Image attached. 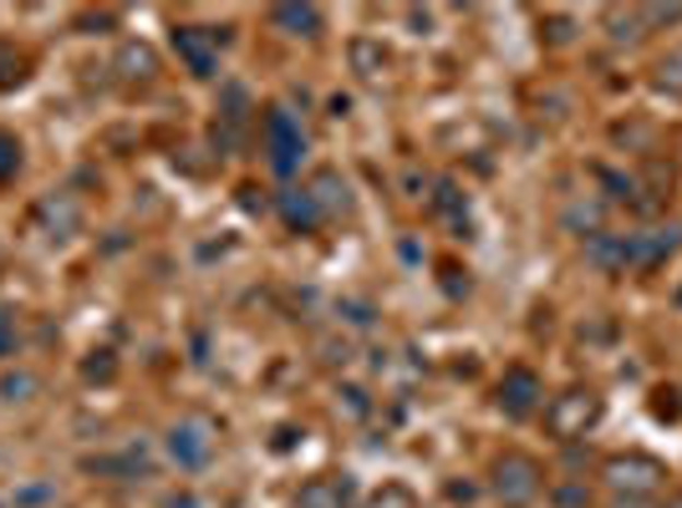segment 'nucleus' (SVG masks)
<instances>
[{
  "instance_id": "27",
  "label": "nucleus",
  "mask_w": 682,
  "mask_h": 508,
  "mask_svg": "<svg viewBox=\"0 0 682 508\" xmlns=\"http://www.w3.org/2000/svg\"><path fill=\"white\" fill-rule=\"evenodd\" d=\"M11 351H15V316L0 310V356H11Z\"/></svg>"
},
{
  "instance_id": "29",
  "label": "nucleus",
  "mask_w": 682,
  "mask_h": 508,
  "mask_svg": "<svg viewBox=\"0 0 682 508\" xmlns=\"http://www.w3.org/2000/svg\"><path fill=\"white\" fill-rule=\"evenodd\" d=\"M346 417H367V392H356V387H346Z\"/></svg>"
},
{
  "instance_id": "2",
  "label": "nucleus",
  "mask_w": 682,
  "mask_h": 508,
  "mask_svg": "<svg viewBox=\"0 0 682 508\" xmlns=\"http://www.w3.org/2000/svg\"><path fill=\"white\" fill-rule=\"evenodd\" d=\"M490 488L505 508H530L534 498H540V488H545V473H540V463H534L530 452H505V458L494 463Z\"/></svg>"
},
{
  "instance_id": "23",
  "label": "nucleus",
  "mask_w": 682,
  "mask_h": 508,
  "mask_svg": "<svg viewBox=\"0 0 682 508\" xmlns=\"http://www.w3.org/2000/svg\"><path fill=\"white\" fill-rule=\"evenodd\" d=\"M15 168H21V147H15V138H5V132H0V184H5Z\"/></svg>"
},
{
  "instance_id": "6",
  "label": "nucleus",
  "mask_w": 682,
  "mask_h": 508,
  "mask_svg": "<svg viewBox=\"0 0 682 508\" xmlns=\"http://www.w3.org/2000/svg\"><path fill=\"white\" fill-rule=\"evenodd\" d=\"M540 402H545V387H540V377H534L530 366H509L505 377H499V412L505 417L525 422L540 412Z\"/></svg>"
},
{
  "instance_id": "7",
  "label": "nucleus",
  "mask_w": 682,
  "mask_h": 508,
  "mask_svg": "<svg viewBox=\"0 0 682 508\" xmlns=\"http://www.w3.org/2000/svg\"><path fill=\"white\" fill-rule=\"evenodd\" d=\"M174 51L193 76H214L220 72V31L209 26H178L174 31Z\"/></svg>"
},
{
  "instance_id": "19",
  "label": "nucleus",
  "mask_w": 682,
  "mask_h": 508,
  "mask_svg": "<svg viewBox=\"0 0 682 508\" xmlns=\"http://www.w3.org/2000/svg\"><path fill=\"white\" fill-rule=\"evenodd\" d=\"M652 82H657V92H668V97H682V46H678V51H668L662 61H657Z\"/></svg>"
},
{
  "instance_id": "5",
  "label": "nucleus",
  "mask_w": 682,
  "mask_h": 508,
  "mask_svg": "<svg viewBox=\"0 0 682 508\" xmlns=\"http://www.w3.org/2000/svg\"><path fill=\"white\" fill-rule=\"evenodd\" d=\"M266 153H270V168H275L281 178L301 168L306 132H301V122L285 113V107H270V113H266Z\"/></svg>"
},
{
  "instance_id": "16",
  "label": "nucleus",
  "mask_w": 682,
  "mask_h": 508,
  "mask_svg": "<svg viewBox=\"0 0 682 508\" xmlns=\"http://www.w3.org/2000/svg\"><path fill=\"white\" fill-rule=\"evenodd\" d=\"M270 21H275L285 36H316V31H321V11H316V5H275Z\"/></svg>"
},
{
  "instance_id": "24",
  "label": "nucleus",
  "mask_w": 682,
  "mask_h": 508,
  "mask_svg": "<svg viewBox=\"0 0 682 508\" xmlns=\"http://www.w3.org/2000/svg\"><path fill=\"white\" fill-rule=\"evenodd\" d=\"M555 504L561 508H591V494H586L580 483H561V488H555Z\"/></svg>"
},
{
  "instance_id": "20",
  "label": "nucleus",
  "mask_w": 682,
  "mask_h": 508,
  "mask_svg": "<svg viewBox=\"0 0 682 508\" xmlns=\"http://www.w3.org/2000/svg\"><path fill=\"white\" fill-rule=\"evenodd\" d=\"M245 113H250V97H245V87H239V82H224L220 117H224V122H245Z\"/></svg>"
},
{
  "instance_id": "31",
  "label": "nucleus",
  "mask_w": 682,
  "mask_h": 508,
  "mask_svg": "<svg viewBox=\"0 0 682 508\" xmlns=\"http://www.w3.org/2000/svg\"><path fill=\"white\" fill-rule=\"evenodd\" d=\"M341 316L352 320V326H372V310H367V305H352V300H346V305H341Z\"/></svg>"
},
{
  "instance_id": "22",
  "label": "nucleus",
  "mask_w": 682,
  "mask_h": 508,
  "mask_svg": "<svg viewBox=\"0 0 682 508\" xmlns=\"http://www.w3.org/2000/svg\"><path fill=\"white\" fill-rule=\"evenodd\" d=\"M367 508H413V494H408L402 483H387V488H383L377 498H372Z\"/></svg>"
},
{
  "instance_id": "12",
  "label": "nucleus",
  "mask_w": 682,
  "mask_h": 508,
  "mask_svg": "<svg viewBox=\"0 0 682 508\" xmlns=\"http://www.w3.org/2000/svg\"><path fill=\"white\" fill-rule=\"evenodd\" d=\"M352 479H306L296 494V508H346L352 504Z\"/></svg>"
},
{
  "instance_id": "9",
  "label": "nucleus",
  "mask_w": 682,
  "mask_h": 508,
  "mask_svg": "<svg viewBox=\"0 0 682 508\" xmlns=\"http://www.w3.org/2000/svg\"><path fill=\"white\" fill-rule=\"evenodd\" d=\"M113 72H118V82H128V87H149L153 76H158V51H153L149 42H122L118 57H113Z\"/></svg>"
},
{
  "instance_id": "17",
  "label": "nucleus",
  "mask_w": 682,
  "mask_h": 508,
  "mask_svg": "<svg viewBox=\"0 0 682 508\" xmlns=\"http://www.w3.org/2000/svg\"><path fill=\"white\" fill-rule=\"evenodd\" d=\"M383 67H387V46L372 42V36H356V42H352V72L362 76V82H377Z\"/></svg>"
},
{
  "instance_id": "11",
  "label": "nucleus",
  "mask_w": 682,
  "mask_h": 508,
  "mask_svg": "<svg viewBox=\"0 0 682 508\" xmlns=\"http://www.w3.org/2000/svg\"><path fill=\"white\" fill-rule=\"evenodd\" d=\"M678 249V229H647V234H626V264L652 270Z\"/></svg>"
},
{
  "instance_id": "18",
  "label": "nucleus",
  "mask_w": 682,
  "mask_h": 508,
  "mask_svg": "<svg viewBox=\"0 0 682 508\" xmlns=\"http://www.w3.org/2000/svg\"><path fill=\"white\" fill-rule=\"evenodd\" d=\"M607 36H611V42H642V36H647L642 5H637V11H622V5H611V11H607Z\"/></svg>"
},
{
  "instance_id": "32",
  "label": "nucleus",
  "mask_w": 682,
  "mask_h": 508,
  "mask_svg": "<svg viewBox=\"0 0 682 508\" xmlns=\"http://www.w3.org/2000/svg\"><path fill=\"white\" fill-rule=\"evenodd\" d=\"M662 508H682V494H672V498H668V504H662Z\"/></svg>"
},
{
  "instance_id": "8",
  "label": "nucleus",
  "mask_w": 682,
  "mask_h": 508,
  "mask_svg": "<svg viewBox=\"0 0 682 508\" xmlns=\"http://www.w3.org/2000/svg\"><path fill=\"white\" fill-rule=\"evenodd\" d=\"M36 224H42L51 239H72L77 229H82V203H77V193H46L42 203H36Z\"/></svg>"
},
{
  "instance_id": "25",
  "label": "nucleus",
  "mask_w": 682,
  "mask_h": 508,
  "mask_svg": "<svg viewBox=\"0 0 682 508\" xmlns=\"http://www.w3.org/2000/svg\"><path fill=\"white\" fill-rule=\"evenodd\" d=\"M642 21L647 26H672V21H682V5H642Z\"/></svg>"
},
{
  "instance_id": "4",
  "label": "nucleus",
  "mask_w": 682,
  "mask_h": 508,
  "mask_svg": "<svg viewBox=\"0 0 682 508\" xmlns=\"http://www.w3.org/2000/svg\"><path fill=\"white\" fill-rule=\"evenodd\" d=\"M214 442H220V427L209 417H199V412H193V417H178L174 427H168V458H174L178 468H189V473L214 458Z\"/></svg>"
},
{
  "instance_id": "21",
  "label": "nucleus",
  "mask_w": 682,
  "mask_h": 508,
  "mask_svg": "<svg viewBox=\"0 0 682 508\" xmlns=\"http://www.w3.org/2000/svg\"><path fill=\"white\" fill-rule=\"evenodd\" d=\"M31 392H36V377H26V371H15V377L0 381V397H5V402H31Z\"/></svg>"
},
{
  "instance_id": "3",
  "label": "nucleus",
  "mask_w": 682,
  "mask_h": 508,
  "mask_svg": "<svg viewBox=\"0 0 682 508\" xmlns=\"http://www.w3.org/2000/svg\"><path fill=\"white\" fill-rule=\"evenodd\" d=\"M601 422V397L591 392V387H571V392H561L555 402L545 406V427L561 442H571V437H586Z\"/></svg>"
},
{
  "instance_id": "13",
  "label": "nucleus",
  "mask_w": 682,
  "mask_h": 508,
  "mask_svg": "<svg viewBox=\"0 0 682 508\" xmlns=\"http://www.w3.org/2000/svg\"><path fill=\"white\" fill-rule=\"evenodd\" d=\"M561 224L571 234H580V239H596V234L607 229V199H576V203H565Z\"/></svg>"
},
{
  "instance_id": "28",
  "label": "nucleus",
  "mask_w": 682,
  "mask_h": 508,
  "mask_svg": "<svg viewBox=\"0 0 682 508\" xmlns=\"http://www.w3.org/2000/svg\"><path fill=\"white\" fill-rule=\"evenodd\" d=\"M321 362H327V366L352 362V346H346V341H327V346H321Z\"/></svg>"
},
{
  "instance_id": "1",
  "label": "nucleus",
  "mask_w": 682,
  "mask_h": 508,
  "mask_svg": "<svg viewBox=\"0 0 682 508\" xmlns=\"http://www.w3.org/2000/svg\"><path fill=\"white\" fill-rule=\"evenodd\" d=\"M601 479H607L611 498H637V504H647V498L662 494L668 468L657 463V458H647V452H622V458H607Z\"/></svg>"
},
{
  "instance_id": "15",
  "label": "nucleus",
  "mask_w": 682,
  "mask_h": 508,
  "mask_svg": "<svg viewBox=\"0 0 682 508\" xmlns=\"http://www.w3.org/2000/svg\"><path fill=\"white\" fill-rule=\"evenodd\" d=\"M586 260L601 264V270H626V234L601 229L596 239H586Z\"/></svg>"
},
{
  "instance_id": "30",
  "label": "nucleus",
  "mask_w": 682,
  "mask_h": 508,
  "mask_svg": "<svg viewBox=\"0 0 682 508\" xmlns=\"http://www.w3.org/2000/svg\"><path fill=\"white\" fill-rule=\"evenodd\" d=\"M678 412H682L678 392H657V417H678Z\"/></svg>"
},
{
  "instance_id": "14",
  "label": "nucleus",
  "mask_w": 682,
  "mask_h": 508,
  "mask_svg": "<svg viewBox=\"0 0 682 508\" xmlns=\"http://www.w3.org/2000/svg\"><path fill=\"white\" fill-rule=\"evenodd\" d=\"M275 203H281V218L291 234H311L316 224H321V209H316V199L306 189H285Z\"/></svg>"
},
{
  "instance_id": "10",
  "label": "nucleus",
  "mask_w": 682,
  "mask_h": 508,
  "mask_svg": "<svg viewBox=\"0 0 682 508\" xmlns=\"http://www.w3.org/2000/svg\"><path fill=\"white\" fill-rule=\"evenodd\" d=\"M306 193L316 199L321 218H341V214H352V184H346V178H341L337 168H321V174H311Z\"/></svg>"
},
{
  "instance_id": "26",
  "label": "nucleus",
  "mask_w": 682,
  "mask_h": 508,
  "mask_svg": "<svg viewBox=\"0 0 682 508\" xmlns=\"http://www.w3.org/2000/svg\"><path fill=\"white\" fill-rule=\"evenodd\" d=\"M113 371H118V366H113V351H97L87 362V381H113Z\"/></svg>"
}]
</instances>
